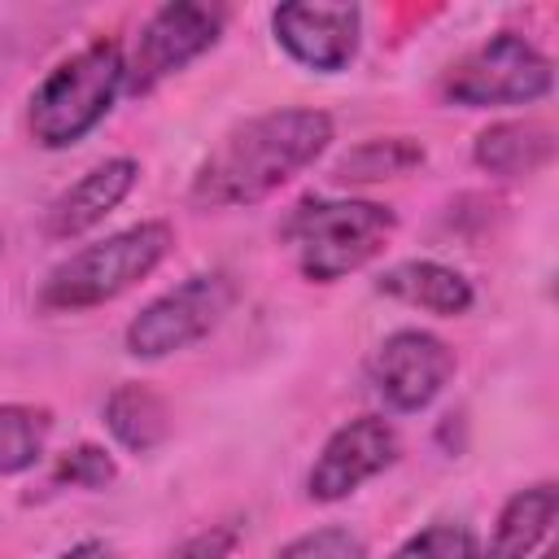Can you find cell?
Listing matches in <instances>:
<instances>
[{
	"label": "cell",
	"mask_w": 559,
	"mask_h": 559,
	"mask_svg": "<svg viewBox=\"0 0 559 559\" xmlns=\"http://www.w3.org/2000/svg\"><path fill=\"white\" fill-rule=\"evenodd\" d=\"M332 144V118L323 109H271L231 127L197 166L188 201L201 210L258 205L297 179Z\"/></svg>",
	"instance_id": "cell-1"
},
{
	"label": "cell",
	"mask_w": 559,
	"mask_h": 559,
	"mask_svg": "<svg viewBox=\"0 0 559 559\" xmlns=\"http://www.w3.org/2000/svg\"><path fill=\"white\" fill-rule=\"evenodd\" d=\"M397 214L380 201H332L306 197L284 218V240L297 258V271L314 284H336L349 271L367 266L393 236Z\"/></svg>",
	"instance_id": "cell-2"
},
{
	"label": "cell",
	"mask_w": 559,
	"mask_h": 559,
	"mask_svg": "<svg viewBox=\"0 0 559 559\" xmlns=\"http://www.w3.org/2000/svg\"><path fill=\"white\" fill-rule=\"evenodd\" d=\"M175 245V231L170 223H135V227H122L96 245H83L79 253H70L66 262H57L39 288V306L44 310H61V314H74V310H92V306H105L114 297H122L127 288H135L144 275H153L162 266V258L170 253Z\"/></svg>",
	"instance_id": "cell-3"
},
{
	"label": "cell",
	"mask_w": 559,
	"mask_h": 559,
	"mask_svg": "<svg viewBox=\"0 0 559 559\" xmlns=\"http://www.w3.org/2000/svg\"><path fill=\"white\" fill-rule=\"evenodd\" d=\"M127 83V57L118 39H92L74 57L48 70L31 96V135L44 148L79 144L114 105Z\"/></svg>",
	"instance_id": "cell-4"
},
{
	"label": "cell",
	"mask_w": 559,
	"mask_h": 559,
	"mask_svg": "<svg viewBox=\"0 0 559 559\" xmlns=\"http://www.w3.org/2000/svg\"><path fill=\"white\" fill-rule=\"evenodd\" d=\"M555 66L542 48H533L524 35H493L476 44L467 57H459L441 74V96L463 109H493V105H533L550 96Z\"/></svg>",
	"instance_id": "cell-5"
},
{
	"label": "cell",
	"mask_w": 559,
	"mask_h": 559,
	"mask_svg": "<svg viewBox=\"0 0 559 559\" xmlns=\"http://www.w3.org/2000/svg\"><path fill=\"white\" fill-rule=\"evenodd\" d=\"M236 280L227 271H197L183 284L153 297L131 323H127V354L135 358H166L175 349L197 345L210 336L223 314L236 306Z\"/></svg>",
	"instance_id": "cell-6"
},
{
	"label": "cell",
	"mask_w": 559,
	"mask_h": 559,
	"mask_svg": "<svg viewBox=\"0 0 559 559\" xmlns=\"http://www.w3.org/2000/svg\"><path fill=\"white\" fill-rule=\"evenodd\" d=\"M223 22H227L223 4H201V0H170V4H162L144 22L140 39H135L122 92L148 96L153 87H162L170 74H179L183 66H192L201 52H210L218 44Z\"/></svg>",
	"instance_id": "cell-7"
},
{
	"label": "cell",
	"mask_w": 559,
	"mask_h": 559,
	"mask_svg": "<svg viewBox=\"0 0 559 559\" xmlns=\"http://www.w3.org/2000/svg\"><path fill=\"white\" fill-rule=\"evenodd\" d=\"M454 349L424 332V328H402L393 336L380 341L376 358H371V384L384 397L389 411H424L454 376Z\"/></svg>",
	"instance_id": "cell-8"
},
{
	"label": "cell",
	"mask_w": 559,
	"mask_h": 559,
	"mask_svg": "<svg viewBox=\"0 0 559 559\" xmlns=\"http://www.w3.org/2000/svg\"><path fill=\"white\" fill-rule=\"evenodd\" d=\"M397 450H402V445H397V428H393L389 419H380V415H358V419L341 424V428L323 441L314 467L306 472V493H310L314 502H341V498H349L362 480H371V476H380L384 467H393Z\"/></svg>",
	"instance_id": "cell-9"
},
{
	"label": "cell",
	"mask_w": 559,
	"mask_h": 559,
	"mask_svg": "<svg viewBox=\"0 0 559 559\" xmlns=\"http://www.w3.org/2000/svg\"><path fill=\"white\" fill-rule=\"evenodd\" d=\"M271 31H275L280 48L297 66L319 70V74H336L358 52L362 13H358V4H310V0H293V4H280L271 13Z\"/></svg>",
	"instance_id": "cell-10"
},
{
	"label": "cell",
	"mask_w": 559,
	"mask_h": 559,
	"mask_svg": "<svg viewBox=\"0 0 559 559\" xmlns=\"http://www.w3.org/2000/svg\"><path fill=\"white\" fill-rule=\"evenodd\" d=\"M135 179H140L135 157H109V162L92 166L61 197H52V205L44 210V231L52 240H74V236L92 231L96 223H105V214H114L127 201Z\"/></svg>",
	"instance_id": "cell-11"
},
{
	"label": "cell",
	"mask_w": 559,
	"mask_h": 559,
	"mask_svg": "<svg viewBox=\"0 0 559 559\" xmlns=\"http://www.w3.org/2000/svg\"><path fill=\"white\" fill-rule=\"evenodd\" d=\"M376 293L393 297V301H406V306H419L428 314H467L476 293H472V280L454 266H441L432 258H411V262H397L389 271H380L376 280Z\"/></svg>",
	"instance_id": "cell-12"
},
{
	"label": "cell",
	"mask_w": 559,
	"mask_h": 559,
	"mask_svg": "<svg viewBox=\"0 0 559 559\" xmlns=\"http://www.w3.org/2000/svg\"><path fill=\"white\" fill-rule=\"evenodd\" d=\"M555 511H559V489L550 480L528 485V489H515L502 502L489 542L476 546V559H528L537 550V542L550 533Z\"/></svg>",
	"instance_id": "cell-13"
},
{
	"label": "cell",
	"mask_w": 559,
	"mask_h": 559,
	"mask_svg": "<svg viewBox=\"0 0 559 559\" xmlns=\"http://www.w3.org/2000/svg\"><path fill=\"white\" fill-rule=\"evenodd\" d=\"M550 157H555V131L537 118L493 122L472 144V162L489 175H533Z\"/></svg>",
	"instance_id": "cell-14"
},
{
	"label": "cell",
	"mask_w": 559,
	"mask_h": 559,
	"mask_svg": "<svg viewBox=\"0 0 559 559\" xmlns=\"http://www.w3.org/2000/svg\"><path fill=\"white\" fill-rule=\"evenodd\" d=\"M105 428H109V437H114L122 450L148 454V450H157V445L166 441V432H170V411H166V402H162L157 389H148V384H140V380H127V384H118V389L105 397Z\"/></svg>",
	"instance_id": "cell-15"
},
{
	"label": "cell",
	"mask_w": 559,
	"mask_h": 559,
	"mask_svg": "<svg viewBox=\"0 0 559 559\" xmlns=\"http://www.w3.org/2000/svg\"><path fill=\"white\" fill-rule=\"evenodd\" d=\"M424 166V144L411 135H380V140H362L354 144L336 166L332 179L336 183H376V179H397L406 170Z\"/></svg>",
	"instance_id": "cell-16"
},
{
	"label": "cell",
	"mask_w": 559,
	"mask_h": 559,
	"mask_svg": "<svg viewBox=\"0 0 559 559\" xmlns=\"http://www.w3.org/2000/svg\"><path fill=\"white\" fill-rule=\"evenodd\" d=\"M52 432L48 406H26V402H4L0 406V476L26 472L39 463L44 445Z\"/></svg>",
	"instance_id": "cell-17"
},
{
	"label": "cell",
	"mask_w": 559,
	"mask_h": 559,
	"mask_svg": "<svg viewBox=\"0 0 559 559\" xmlns=\"http://www.w3.org/2000/svg\"><path fill=\"white\" fill-rule=\"evenodd\" d=\"M389 559H476V533L467 524H428L415 537H406Z\"/></svg>",
	"instance_id": "cell-18"
},
{
	"label": "cell",
	"mask_w": 559,
	"mask_h": 559,
	"mask_svg": "<svg viewBox=\"0 0 559 559\" xmlns=\"http://www.w3.org/2000/svg\"><path fill=\"white\" fill-rule=\"evenodd\" d=\"M118 476V463L100 450V445H74L57 459L52 476H48V489H105L109 480Z\"/></svg>",
	"instance_id": "cell-19"
},
{
	"label": "cell",
	"mask_w": 559,
	"mask_h": 559,
	"mask_svg": "<svg viewBox=\"0 0 559 559\" xmlns=\"http://www.w3.org/2000/svg\"><path fill=\"white\" fill-rule=\"evenodd\" d=\"M275 559H367V542L341 524H328V528L293 537L288 546L275 550Z\"/></svg>",
	"instance_id": "cell-20"
},
{
	"label": "cell",
	"mask_w": 559,
	"mask_h": 559,
	"mask_svg": "<svg viewBox=\"0 0 559 559\" xmlns=\"http://www.w3.org/2000/svg\"><path fill=\"white\" fill-rule=\"evenodd\" d=\"M236 542H240V524L227 520V524H210V528L192 533V537L179 542L166 559H231Z\"/></svg>",
	"instance_id": "cell-21"
},
{
	"label": "cell",
	"mask_w": 559,
	"mask_h": 559,
	"mask_svg": "<svg viewBox=\"0 0 559 559\" xmlns=\"http://www.w3.org/2000/svg\"><path fill=\"white\" fill-rule=\"evenodd\" d=\"M57 559H109V546H105V542H79V546H70V550L57 555Z\"/></svg>",
	"instance_id": "cell-22"
},
{
	"label": "cell",
	"mask_w": 559,
	"mask_h": 559,
	"mask_svg": "<svg viewBox=\"0 0 559 559\" xmlns=\"http://www.w3.org/2000/svg\"><path fill=\"white\" fill-rule=\"evenodd\" d=\"M537 559H559V550H542V555H537Z\"/></svg>",
	"instance_id": "cell-23"
}]
</instances>
